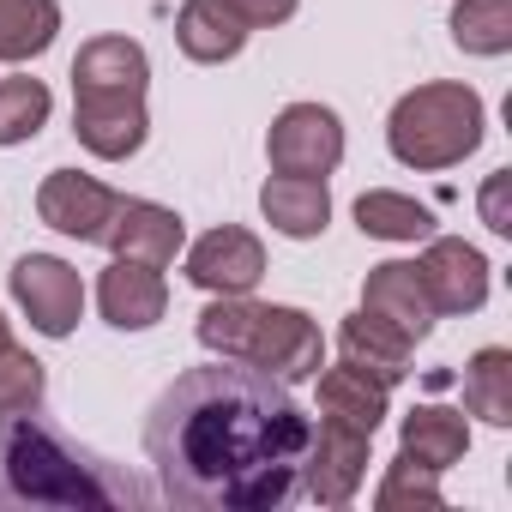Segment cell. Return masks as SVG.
Wrapping results in <instances>:
<instances>
[{"label":"cell","mask_w":512,"mask_h":512,"mask_svg":"<svg viewBox=\"0 0 512 512\" xmlns=\"http://www.w3.org/2000/svg\"><path fill=\"white\" fill-rule=\"evenodd\" d=\"M308 416L260 368H199L175 380L151 416V458L181 506L260 512L290 500L308 458Z\"/></svg>","instance_id":"obj_1"},{"label":"cell","mask_w":512,"mask_h":512,"mask_svg":"<svg viewBox=\"0 0 512 512\" xmlns=\"http://www.w3.org/2000/svg\"><path fill=\"white\" fill-rule=\"evenodd\" d=\"M386 145L410 169H452L482 145V97L470 85H416L386 121Z\"/></svg>","instance_id":"obj_2"},{"label":"cell","mask_w":512,"mask_h":512,"mask_svg":"<svg viewBox=\"0 0 512 512\" xmlns=\"http://www.w3.org/2000/svg\"><path fill=\"white\" fill-rule=\"evenodd\" d=\"M0 470H7L19 500H97V488L85 482V470L37 428H7L0 434Z\"/></svg>","instance_id":"obj_3"},{"label":"cell","mask_w":512,"mask_h":512,"mask_svg":"<svg viewBox=\"0 0 512 512\" xmlns=\"http://www.w3.org/2000/svg\"><path fill=\"white\" fill-rule=\"evenodd\" d=\"M241 362L260 368V374H272L278 386H296V380H314V374H320L326 338H320V326H314L302 308H272V302H260L253 344H247Z\"/></svg>","instance_id":"obj_4"},{"label":"cell","mask_w":512,"mask_h":512,"mask_svg":"<svg viewBox=\"0 0 512 512\" xmlns=\"http://www.w3.org/2000/svg\"><path fill=\"white\" fill-rule=\"evenodd\" d=\"M266 157L278 175H320L326 181L344 157V127L326 103H290L266 133Z\"/></svg>","instance_id":"obj_5"},{"label":"cell","mask_w":512,"mask_h":512,"mask_svg":"<svg viewBox=\"0 0 512 512\" xmlns=\"http://www.w3.org/2000/svg\"><path fill=\"white\" fill-rule=\"evenodd\" d=\"M13 278V302L31 314V326L43 338H67L85 314V284L67 260H55V253H25V260L7 272Z\"/></svg>","instance_id":"obj_6"},{"label":"cell","mask_w":512,"mask_h":512,"mask_svg":"<svg viewBox=\"0 0 512 512\" xmlns=\"http://www.w3.org/2000/svg\"><path fill=\"white\" fill-rule=\"evenodd\" d=\"M368 446L374 434L356 428V422H338V416H320V434H308V494L320 506H350L362 476H368Z\"/></svg>","instance_id":"obj_7"},{"label":"cell","mask_w":512,"mask_h":512,"mask_svg":"<svg viewBox=\"0 0 512 512\" xmlns=\"http://www.w3.org/2000/svg\"><path fill=\"white\" fill-rule=\"evenodd\" d=\"M187 278L211 296H247L266 278V247H260V235L223 223V229H211L187 247Z\"/></svg>","instance_id":"obj_8"},{"label":"cell","mask_w":512,"mask_h":512,"mask_svg":"<svg viewBox=\"0 0 512 512\" xmlns=\"http://www.w3.org/2000/svg\"><path fill=\"white\" fill-rule=\"evenodd\" d=\"M416 272H422L434 314H476L488 302V260L458 235H434L428 253L416 260Z\"/></svg>","instance_id":"obj_9"},{"label":"cell","mask_w":512,"mask_h":512,"mask_svg":"<svg viewBox=\"0 0 512 512\" xmlns=\"http://www.w3.org/2000/svg\"><path fill=\"white\" fill-rule=\"evenodd\" d=\"M187 229L169 205H151V199H121L109 229H103V247L115 253V260H139V266H175Z\"/></svg>","instance_id":"obj_10"},{"label":"cell","mask_w":512,"mask_h":512,"mask_svg":"<svg viewBox=\"0 0 512 512\" xmlns=\"http://www.w3.org/2000/svg\"><path fill=\"white\" fill-rule=\"evenodd\" d=\"M115 205H121V193H109L103 181H91V175H79V169H55V175L43 181V193H37V217H43L49 229L73 235V241H103Z\"/></svg>","instance_id":"obj_11"},{"label":"cell","mask_w":512,"mask_h":512,"mask_svg":"<svg viewBox=\"0 0 512 512\" xmlns=\"http://www.w3.org/2000/svg\"><path fill=\"white\" fill-rule=\"evenodd\" d=\"M151 61L133 37H91L73 61V97H145Z\"/></svg>","instance_id":"obj_12"},{"label":"cell","mask_w":512,"mask_h":512,"mask_svg":"<svg viewBox=\"0 0 512 512\" xmlns=\"http://www.w3.org/2000/svg\"><path fill=\"white\" fill-rule=\"evenodd\" d=\"M362 308L380 314L386 326H398L410 344H422V338L434 332V302H428L422 272H416L410 260H386V266H374L368 284H362Z\"/></svg>","instance_id":"obj_13"},{"label":"cell","mask_w":512,"mask_h":512,"mask_svg":"<svg viewBox=\"0 0 512 512\" xmlns=\"http://www.w3.org/2000/svg\"><path fill=\"white\" fill-rule=\"evenodd\" d=\"M73 133H79V145H85L91 157L121 163V157H133V151L145 145V133H151L145 97H79Z\"/></svg>","instance_id":"obj_14"},{"label":"cell","mask_w":512,"mask_h":512,"mask_svg":"<svg viewBox=\"0 0 512 512\" xmlns=\"http://www.w3.org/2000/svg\"><path fill=\"white\" fill-rule=\"evenodd\" d=\"M97 302H103V320L121 326V332H145L163 320L169 308V290H163V272L157 266H139V260H115L97 284Z\"/></svg>","instance_id":"obj_15"},{"label":"cell","mask_w":512,"mask_h":512,"mask_svg":"<svg viewBox=\"0 0 512 512\" xmlns=\"http://www.w3.org/2000/svg\"><path fill=\"white\" fill-rule=\"evenodd\" d=\"M260 211L278 235L290 241H314L326 223H332V193L320 175H272L260 187Z\"/></svg>","instance_id":"obj_16"},{"label":"cell","mask_w":512,"mask_h":512,"mask_svg":"<svg viewBox=\"0 0 512 512\" xmlns=\"http://www.w3.org/2000/svg\"><path fill=\"white\" fill-rule=\"evenodd\" d=\"M175 43H181L187 61L217 67V61H235L241 55L247 25H241V13L229 7V0H187L181 19H175Z\"/></svg>","instance_id":"obj_17"},{"label":"cell","mask_w":512,"mask_h":512,"mask_svg":"<svg viewBox=\"0 0 512 512\" xmlns=\"http://www.w3.org/2000/svg\"><path fill=\"white\" fill-rule=\"evenodd\" d=\"M338 350H344V362H356L362 374H374V380H386V386H398L404 374H410V338L398 332V326H386L380 314H350L344 320V332H338Z\"/></svg>","instance_id":"obj_18"},{"label":"cell","mask_w":512,"mask_h":512,"mask_svg":"<svg viewBox=\"0 0 512 512\" xmlns=\"http://www.w3.org/2000/svg\"><path fill=\"white\" fill-rule=\"evenodd\" d=\"M470 446V422L464 410H446V404H416L404 416V452L428 470H452Z\"/></svg>","instance_id":"obj_19"},{"label":"cell","mask_w":512,"mask_h":512,"mask_svg":"<svg viewBox=\"0 0 512 512\" xmlns=\"http://www.w3.org/2000/svg\"><path fill=\"white\" fill-rule=\"evenodd\" d=\"M320 410L374 434V428H380V416H386V380L362 374L356 362H338V368H326V374H320Z\"/></svg>","instance_id":"obj_20"},{"label":"cell","mask_w":512,"mask_h":512,"mask_svg":"<svg viewBox=\"0 0 512 512\" xmlns=\"http://www.w3.org/2000/svg\"><path fill=\"white\" fill-rule=\"evenodd\" d=\"M61 7L55 0H0V61H31L55 43Z\"/></svg>","instance_id":"obj_21"},{"label":"cell","mask_w":512,"mask_h":512,"mask_svg":"<svg viewBox=\"0 0 512 512\" xmlns=\"http://www.w3.org/2000/svg\"><path fill=\"white\" fill-rule=\"evenodd\" d=\"M464 410L494 422V428L512 422V356L506 350L488 344V350L470 356V368H464Z\"/></svg>","instance_id":"obj_22"},{"label":"cell","mask_w":512,"mask_h":512,"mask_svg":"<svg viewBox=\"0 0 512 512\" xmlns=\"http://www.w3.org/2000/svg\"><path fill=\"white\" fill-rule=\"evenodd\" d=\"M356 223H362V235H374V241H422V235L434 229V211L416 205L410 193L374 187V193L356 199Z\"/></svg>","instance_id":"obj_23"},{"label":"cell","mask_w":512,"mask_h":512,"mask_svg":"<svg viewBox=\"0 0 512 512\" xmlns=\"http://www.w3.org/2000/svg\"><path fill=\"white\" fill-rule=\"evenodd\" d=\"M452 43L464 55H506L512 49V0H458Z\"/></svg>","instance_id":"obj_24"},{"label":"cell","mask_w":512,"mask_h":512,"mask_svg":"<svg viewBox=\"0 0 512 512\" xmlns=\"http://www.w3.org/2000/svg\"><path fill=\"white\" fill-rule=\"evenodd\" d=\"M253 320H260V302H247V296H217V302L199 314V344L217 350L223 362H241L247 344H253Z\"/></svg>","instance_id":"obj_25"},{"label":"cell","mask_w":512,"mask_h":512,"mask_svg":"<svg viewBox=\"0 0 512 512\" xmlns=\"http://www.w3.org/2000/svg\"><path fill=\"white\" fill-rule=\"evenodd\" d=\"M49 121V85L43 79H0V145H25Z\"/></svg>","instance_id":"obj_26"},{"label":"cell","mask_w":512,"mask_h":512,"mask_svg":"<svg viewBox=\"0 0 512 512\" xmlns=\"http://www.w3.org/2000/svg\"><path fill=\"white\" fill-rule=\"evenodd\" d=\"M374 506H380V512H416V506L428 512V506H440V470H428V464H416L410 452H398V464L386 470Z\"/></svg>","instance_id":"obj_27"},{"label":"cell","mask_w":512,"mask_h":512,"mask_svg":"<svg viewBox=\"0 0 512 512\" xmlns=\"http://www.w3.org/2000/svg\"><path fill=\"white\" fill-rule=\"evenodd\" d=\"M43 398V362L31 350L0 344V416H19Z\"/></svg>","instance_id":"obj_28"},{"label":"cell","mask_w":512,"mask_h":512,"mask_svg":"<svg viewBox=\"0 0 512 512\" xmlns=\"http://www.w3.org/2000/svg\"><path fill=\"white\" fill-rule=\"evenodd\" d=\"M506 193H512V175L494 169V175L482 181V223H488L494 235H512V205H506Z\"/></svg>","instance_id":"obj_29"},{"label":"cell","mask_w":512,"mask_h":512,"mask_svg":"<svg viewBox=\"0 0 512 512\" xmlns=\"http://www.w3.org/2000/svg\"><path fill=\"white\" fill-rule=\"evenodd\" d=\"M229 7L241 13L247 31H260V25H284V19L296 13V0H229Z\"/></svg>","instance_id":"obj_30"},{"label":"cell","mask_w":512,"mask_h":512,"mask_svg":"<svg viewBox=\"0 0 512 512\" xmlns=\"http://www.w3.org/2000/svg\"><path fill=\"white\" fill-rule=\"evenodd\" d=\"M0 344H13V338H7V320H0Z\"/></svg>","instance_id":"obj_31"}]
</instances>
